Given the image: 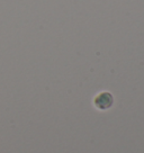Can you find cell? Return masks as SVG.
Here are the masks:
<instances>
[{
  "instance_id": "cell-1",
  "label": "cell",
  "mask_w": 144,
  "mask_h": 153,
  "mask_svg": "<svg viewBox=\"0 0 144 153\" xmlns=\"http://www.w3.org/2000/svg\"><path fill=\"white\" fill-rule=\"evenodd\" d=\"M113 105V97L109 92H101L95 98V106L99 109H107Z\"/></svg>"
}]
</instances>
